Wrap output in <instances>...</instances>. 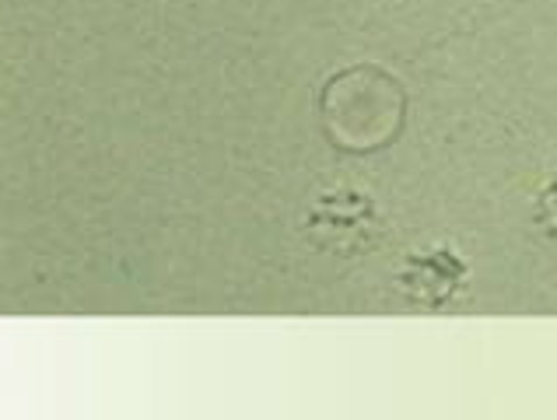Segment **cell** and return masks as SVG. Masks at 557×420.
<instances>
[{
    "mask_svg": "<svg viewBox=\"0 0 557 420\" xmlns=\"http://www.w3.org/2000/svg\"><path fill=\"white\" fill-rule=\"evenodd\" d=\"M404 102V88L386 71L355 67L323 88V120L341 148L372 151L400 131Z\"/></svg>",
    "mask_w": 557,
    "mask_h": 420,
    "instance_id": "1",
    "label": "cell"
},
{
    "mask_svg": "<svg viewBox=\"0 0 557 420\" xmlns=\"http://www.w3.org/2000/svg\"><path fill=\"white\" fill-rule=\"evenodd\" d=\"M309 224H323L320 235H315L320 246L337 249V252H351L355 242L372 238L375 210L369 200L358 197V193H333V197H326L312 210Z\"/></svg>",
    "mask_w": 557,
    "mask_h": 420,
    "instance_id": "2",
    "label": "cell"
}]
</instances>
